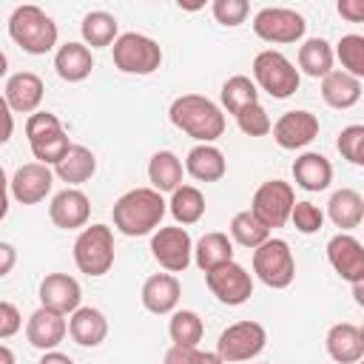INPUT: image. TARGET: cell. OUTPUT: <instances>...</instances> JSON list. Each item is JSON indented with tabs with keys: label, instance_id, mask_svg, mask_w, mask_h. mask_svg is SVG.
Here are the masks:
<instances>
[{
	"label": "cell",
	"instance_id": "obj_12",
	"mask_svg": "<svg viewBox=\"0 0 364 364\" xmlns=\"http://www.w3.org/2000/svg\"><path fill=\"white\" fill-rule=\"evenodd\" d=\"M151 253L168 273H182L193 259V242L185 228H159L151 236Z\"/></svg>",
	"mask_w": 364,
	"mask_h": 364
},
{
	"label": "cell",
	"instance_id": "obj_44",
	"mask_svg": "<svg viewBox=\"0 0 364 364\" xmlns=\"http://www.w3.org/2000/svg\"><path fill=\"white\" fill-rule=\"evenodd\" d=\"M23 327V316L11 301H0V338H11L14 333H20Z\"/></svg>",
	"mask_w": 364,
	"mask_h": 364
},
{
	"label": "cell",
	"instance_id": "obj_21",
	"mask_svg": "<svg viewBox=\"0 0 364 364\" xmlns=\"http://www.w3.org/2000/svg\"><path fill=\"white\" fill-rule=\"evenodd\" d=\"M179 296H182V287L173 273H154L142 284V307L156 316L173 313L179 304Z\"/></svg>",
	"mask_w": 364,
	"mask_h": 364
},
{
	"label": "cell",
	"instance_id": "obj_51",
	"mask_svg": "<svg viewBox=\"0 0 364 364\" xmlns=\"http://www.w3.org/2000/svg\"><path fill=\"white\" fill-rule=\"evenodd\" d=\"M196 364H225V361H222L216 353H202V350H199V355H196Z\"/></svg>",
	"mask_w": 364,
	"mask_h": 364
},
{
	"label": "cell",
	"instance_id": "obj_14",
	"mask_svg": "<svg viewBox=\"0 0 364 364\" xmlns=\"http://www.w3.org/2000/svg\"><path fill=\"white\" fill-rule=\"evenodd\" d=\"M273 139L279 148L284 151H296V148H304L310 145L316 136H318V117L310 114V111H284L273 125Z\"/></svg>",
	"mask_w": 364,
	"mask_h": 364
},
{
	"label": "cell",
	"instance_id": "obj_37",
	"mask_svg": "<svg viewBox=\"0 0 364 364\" xmlns=\"http://www.w3.org/2000/svg\"><path fill=\"white\" fill-rule=\"evenodd\" d=\"M333 57L341 60V71L361 80L364 77V37L361 34H344L333 51Z\"/></svg>",
	"mask_w": 364,
	"mask_h": 364
},
{
	"label": "cell",
	"instance_id": "obj_13",
	"mask_svg": "<svg viewBox=\"0 0 364 364\" xmlns=\"http://www.w3.org/2000/svg\"><path fill=\"white\" fill-rule=\"evenodd\" d=\"M51 185H54V171L48 165L28 162V165H20L9 179V193L20 205H37L51 193Z\"/></svg>",
	"mask_w": 364,
	"mask_h": 364
},
{
	"label": "cell",
	"instance_id": "obj_50",
	"mask_svg": "<svg viewBox=\"0 0 364 364\" xmlns=\"http://www.w3.org/2000/svg\"><path fill=\"white\" fill-rule=\"evenodd\" d=\"M37 364H74V361H71V355H65L60 350H48V353H43V358Z\"/></svg>",
	"mask_w": 364,
	"mask_h": 364
},
{
	"label": "cell",
	"instance_id": "obj_8",
	"mask_svg": "<svg viewBox=\"0 0 364 364\" xmlns=\"http://www.w3.org/2000/svg\"><path fill=\"white\" fill-rule=\"evenodd\" d=\"M267 344V330L259 321H236L228 330H222L219 341H216V355L225 364H239V361H250L256 358Z\"/></svg>",
	"mask_w": 364,
	"mask_h": 364
},
{
	"label": "cell",
	"instance_id": "obj_38",
	"mask_svg": "<svg viewBox=\"0 0 364 364\" xmlns=\"http://www.w3.org/2000/svg\"><path fill=\"white\" fill-rule=\"evenodd\" d=\"M68 148H71V139H68L65 128L57 131V134L43 136V139H37V142H31V154H34V159H37L40 165H48V168L57 165V162L68 154Z\"/></svg>",
	"mask_w": 364,
	"mask_h": 364
},
{
	"label": "cell",
	"instance_id": "obj_20",
	"mask_svg": "<svg viewBox=\"0 0 364 364\" xmlns=\"http://www.w3.org/2000/svg\"><path fill=\"white\" fill-rule=\"evenodd\" d=\"M324 344L336 364H358L364 355V330L353 321H338L327 330Z\"/></svg>",
	"mask_w": 364,
	"mask_h": 364
},
{
	"label": "cell",
	"instance_id": "obj_28",
	"mask_svg": "<svg viewBox=\"0 0 364 364\" xmlns=\"http://www.w3.org/2000/svg\"><path fill=\"white\" fill-rule=\"evenodd\" d=\"M321 100L330 108H338V111L353 108L361 100V80L333 68L327 77H321Z\"/></svg>",
	"mask_w": 364,
	"mask_h": 364
},
{
	"label": "cell",
	"instance_id": "obj_40",
	"mask_svg": "<svg viewBox=\"0 0 364 364\" xmlns=\"http://www.w3.org/2000/svg\"><path fill=\"white\" fill-rule=\"evenodd\" d=\"M290 222L296 225L299 233L310 236V233H318V230H321V225H324V213H321L318 205H313V202L304 199V202H296V205H293V210H290Z\"/></svg>",
	"mask_w": 364,
	"mask_h": 364
},
{
	"label": "cell",
	"instance_id": "obj_30",
	"mask_svg": "<svg viewBox=\"0 0 364 364\" xmlns=\"http://www.w3.org/2000/svg\"><path fill=\"white\" fill-rule=\"evenodd\" d=\"M193 262L202 273H208L213 267H222V264L233 262V242L228 239V233L210 230L193 245Z\"/></svg>",
	"mask_w": 364,
	"mask_h": 364
},
{
	"label": "cell",
	"instance_id": "obj_11",
	"mask_svg": "<svg viewBox=\"0 0 364 364\" xmlns=\"http://www.w3.org/2000/svg\"><path fill=\"white\" fill-rule=\"evenodd\" d=\"M205 282H208V290L228 307H239L253 296V276L236 262L208 270Z\"/></svg>",
	"mask_w": 364,
	"mask_h": 364
},
{
	"label": "cell",
	"instance_id": "obj_43",
	"mask_svg": "<svg viewBox=\"0 0 364 364\" xmlns=\"http://www.w3.org/2000/svg\"><path fill=\"white\" fill-rule=\"evenodd\" d=\"M57 131H63V122H60L54 114H48V111H34V114H28V119H26L28 145L37 142V139H43V136H48V134H57Z\"/></svg>",
	"mask_w": 364,
	"mask_h": 364
},
{
	"label": "cell",
	"instance_id": "obj_49",
	"mask_svg": "<svg viewBox=\"0 0 364 364\" xmlns=\"http://www.w3.org/2000/svg\"><path fill=\"white\" fill-rule=\"evenodd\" d=\"M6 213H9V176L0 165V219H6Z\"/></svg>",
	"mask_w": 364,
	"mask_h": 364
},
{
	"label": "cell",
	"instance_id": "obj_45",
	"mask_svg": "<svg viewBox=\"0 0 364 364\" xmlns=\"http://www.w3.org/2000/svg\"><path fill=\"white\" fill-rule=\"evenodd\" d=\"M196 355H199L196 347H179V344H173L165 353V364H196Z\"/></svg>",
	"mask_w": 364,
	"mask_h": 364
},
{
	"label": "cell",
	"instance_id": "obj_15",
	"mask_svg": "<svg viewBox=\"0 0 364 364\" xmlns=\"http://www.w3.org/2000/svg\"><path fill=\"white\" fill-rule=\"evenodd\" d=\"M327 262L344 282H364V247L353 233H336L327 242Z\"/></svg>",
	"mask_w": 364,
	"mask_h": 364
},
{
	"label": "cell",
	"instance_id": "obj_17",
	"mask_svg": "<svg viewBox=\"0 0 364 364\" xmlns=\"http://www.w3.org/2000/svg\"><path fill=\"white\" fill-rule=\"evenodd\" d=\"M88 216H91V199L80 188H65V191L54 193V199L48 205V219L63 230L85 228Z\"/></svg>",
	"mask_w": 364,
	"mask_h": 364
},
{
	"label": "cell",
	"instance_id": "obj_7",
	"mask_svg": "<svg viewBox=\"0 0 364 364\" xmlns=\"http://www.w3.org/2000/svg\"><path fill=\"white\" fill-rule=\"evenodd\" d=\"M114 65L122 74H154L162 65V48L156 40L136 34V31H125L114 40Z\"/></svg>",
	"mask_w": 364,
	"mask_h": 364
},
{
	"label": "cell",
	"instance_id": "obj_25",
	"mask_svg": "<svg viewBox=\"0 0 364 364\" xmlns=\"http://www.w3.org/2000/svg\"><path fill=\"white\" fill-rule=\"evenodd\" d=\"M185 171L196 182H219L228 171V162L216 145H193L185 156Z\"/></svg>",
	"mask_w": 364,
	"mask_h": 364
},
{
	"label": "cell",
	"instance_id": "obj_2",
	"mask_svg": "<svg viewBox=\"0 0 364 364\" xmlns=\"http://www.w3.org/2000/svg\"><path fill=\"white\" fill-rule=\"evenodd\" d=\"M165 210L168 202L162 199V193H156L154 188H134L114 202L111 216H114V228L122 236H145L159 228Z\"/></svg>",
	"mask_w": 364,
	"mask_h": 364
},
{
	"label": "cell",
	"instance_id": "obj_47",
	"mask_svg": "<svg viewBox=\"0 0 364 364\" xmlns=\"http://www.w3.org/2000/svg\"><path fill=\"white\" fill-rule=\"evenodd\" d=\"M338 14L347 17L350 23H361L364 20V0H341L338 3Z\"/></svg>",
	"mask_w": 364,
	"mask_h": 364
},
{
	"label": "cell",
	"instance_id": "obj_29",
	"mask_svg": "<svg viewBox=\"0 0 364 364\" xmlns=\"http://www.w3.org/2000/svg\"><path fill=\"white\" fill-rule=\"evenodd\" d=\"M182 159L173 151H156L148 162V182L156 193H173L182 185Z\"/></svg>",
	"mask_w": 364,
	"mask_h": 364
},
{
	"label": "cell",
	"instance_id": "obj_4",
	"mask_svg": "<svg viewBox=\"0 0 364 364\" xmlns=\"http://www.w3.org/2000/svg\"><path fill=\"white\" fill-rule=\"evenodd\" d=\"M253 77L262 91H267L273 100H287L299 91V68L276 48H264L253 57Z\"/></svg>",
	"mask_w": 364,
	"mask_h": 364
},
{
	"label": "cell",
	"instance_id": "obj_35",
	"mask_svg": "<svg viewBox=\"0 0 364 364\" xmlns=\"http://www.w3.org/2000/svg\"><path fill=\"white\" fill-rule=\"evenodd\" d=\"M168 333H171L173 344L196 347L202 341V336H205V324H202L199 313H193V310H173L171 321H168Z\"/></svg>",
	"mask_w": 364,
	"mask_h": 364
},
{
	"label": "cell",
	"instance_id": "obj_3",
	"mask_svg": "<svg viewBox=\"0 0 364 364\" xmlns=\"http://www.w3.org/2000/svg\"><path fill=\"white\" fill-rule=\"evenodd\" d=\"M9 37L26 51V54H48L57 46V23L40 9V6H17L9 17Z\"/></svg>",
	"mask_w": 364,
	"mask_h": 364
},
{
	"label": "cell",
	"instance_id": "obj_53",
	"mask_svg": "<svg viewBox=\"0 0 364 364\" xmlns=\"http://www.w3.org/2000/svg\"><path fill=\"white\" fill-rule=\"evenodd\" d=\"M6 71H9V60H6V54L0 51V77H3Z\"/></svg>",
	"mask_w": 364,
	"mask_h": 364
},
{
	"label": "cell",
	"instance_id": "obj_24",
	"mask_svg": "<svg viewBox=\"0 0 364 364\" xmlns=\"http://www.w3.org/2000/svg\"><path fill=\"white\" fill-rule=\"evenodd\" d=\"M54 68L60 74V80L65 82H82L91 68H94V57L91 48L85 43H63L54 54Z\"/></svg>",
	"mask_w": 364,
	"mask_h": 364
},
{
	"label": "cell",
	"instance_id": "obj_31",
	"mask_svg": "<svg viewBox=\"0 0 364 364\" xmlns=\"http://www.w3.org/2000/svg\"><path fill=\"white\" fill-rule=\"evenodd\" d=\"M80 34H82V43L91 46V48H105L111 46L117 37H119V23L114 14L97 9V11H88L80 23Z\"/></svg>",
	"mask_w": 364,
	"mask_h": 364
},
{
	"label": "cell",
	"instance_id": "obj_34",
	"mask_svg": "<svg viewBox=\"0 0 364 364\" xmlns=\"http://www.w3.org/2000/svg\"><path fill=\"white\" fill-rule=\"evenodd\" d=\"M253 102H259V88H256V82L250 77L233 74V77L225 80V85H222V105H225L228 114L236 117L242 108H247Z\"/></svg>",
	"mask_w": 364,
	"mask_h": 364
},
{
	"label": "cell",
	"instance_id": "obj_33",
	"mask_svg": "<svg viewBox=\"0 0 364 364\" xmlns=\"http://www.w3.org/2000/svg\"><path fill=\"white\" fill-rule=\"evenodd\" d=\"M168 210H171V216H173L179 225H196V222L205 216V196H202V191L193 188V185H179V188L171 193Z\"/></svg>",
	"mask_w": 364,
	"mask_h": 364
},
{
	"label": "cell",
	"instance_id": "obj_19",
	"mask_svg": "<svg viewBox=\"0 0 364 364\" xmlns=\"http://www.w3.org/2000/svg\"><path fill=\"white\" fill-rule=\"evenodd\" d=\"M43 91L46 85L34 71H17L6 80L3 100L9 102L11 114H34L43 102Z\"/></svg>",
	"mask_w": 364,
	"mask_h": 364
},
{
	"label": "cell",
	"instance_id": "obj_46",
	"mask_svg": "<svg viewBox=\"0 0 364 364\" xmlns=\"http://www.w3.org/2000/svg\"><path fill=\"white\" fill-rule=\"evenodd\" d=\"M14 134V114L9 108V102L0 97V145H6Z\"/></svg>",
	"mask_w": 364,
	"mask_h": 364
},
{
	"label": "cell",
	"instance_id": "obj_42",
	"mask_svg": "<svg viewBox=\"0 0 364 364\" xmlns=\"http://www.w3.org/2000/svg\"><path fill=\"white\" fill-rule=\"evenodd\" d=\"M213 17H216V23H222V26H228V28H236V26H242L245 23V17L250 14V6H247V0H213Z\"/></svg>",
	"mask_w": 364,
	"mask_h": 364
},
{
	"label": "cell",
	"instance_id": "obj_10",
	"mask_svg": "<svg viewBox=\"0 0 364 364\" xmlns=\"http://www.w3.org/2000/svg\"><path fill=\"white\" fill-rule=\"evenodd\" d=\"M253 31L259 40L264 43H299L307 31V23L299 11L293 9H282V6H267L262 11H256L253 17Z\"/></svg>",
	"mask_w": 364,
	"mask_h": 364
},
{
	"label": "cell",
	"instance_id": "obj_41",
	"mask_svg": "<svg viewBox=\"0 0 364 364\" xmlns=\"http://www.w3.org/2000/svg\"><path fill=\"white\" fill-rule=\"evenodd\" d=\"M338 151L347 162L353 165H364V125H347L338 134Z\"/></svg>",
	"mask_w": 364,
	"mask_h": 364
},
{
	"label": "cell",
	"instance_id": "obj_32",
	"mask_svg": "<svg viewBox=\"0 0 364 364\" xmlns=\"http://www.w3.org/2000/svg\"><path fill=\"white\" fill-rule=\"evenodd\" d=\"M333 48L324 37H310L299 46V68L307 77H327L333 71Z\"/></svg>",
	"mask_w": 364,
	"mask_h": 364
},
{
	"label": "cell",
	"instance_id": "obj_27",
	"mask_svg": "<svg viewBox=\"0 0 364 364\" xmlns=\"http://www.w3.org/2000/svg\"><path fill=\"white\" fill-rule=\"evenodd\" d=\"M94 171H97V156L85 145H71L68 154L54 165V176L68 182V188H77V185L88 182L94 176Z\"/></svg>",
	"mask_w": 364,
	"mask_h": 364
},
{
	"label": "cell",
	"instance_id": "obj_48",
	"mask_svg": "<svg viewBox=\"0 0 364 364\" xmlns=\"http://www.w3.org/2000/svg\"><path fill=\"white\" fill-rule=\"evenodd\" d=\"M14 264H17V250H14V245L0 242V279L9 276Z\"/></svg>",
	"mask_w": 364,
	"mask_h": 364
},
{
	"label": "cell",
	"instance_id": "obj_5",
	"mask_svg": "<svg viewBox=\"0 0 364 364\" xmlns=\"http://www.w3.org/2000/svg\"><path fill=\"white\" fill-rule=\"evenodd\" d=\"M74 264L85 276H105L114 267V230L108 225H88L74 242Z\"/></svg>",
	"mask_w": 364,
	"mask_h": 364
},
{
	"label": "cell",
	"instance_id": "obj_22",
	"mask_svg": "<svg viewBox=\"0 0 364 364\" xmlns=\"http://www.w3.org/2000/svg\"><path fill=\"white\" fill-rule=\"evenodd\" d=\"M293 179H296V185L301 191H310V193L327 191L330 182H333V165H330V159L324 154L304 151L293 162Z\"/></svg>",
	"mask_w": 364,
	"mask_h": 364
},
{
	"label": "cell",
	"instance_id": "obj_1",
	"mask_svg": "<svg viewBox=\"0 0 364 364\" xmlns=\"http://www.w3.org/2000/svg\"><path fill=\"white\" fill-rule=\"evenodd\" d=\"M171 122L185 131L188 136H193L199 145H213L222 134H225V114L222 108L202 97V94H182L171 102L168 108Z\"/></svg>",
	"mask_w": 364,
	"mask_h": 364
},
{
	"label": "cell",
	"instance_id": "obj_23",
	"mask_svg": "<svg viewBox=\"0 0 364 364\" xmlns=\"http://www.w3.org/2000/svg\"><path fill=\"white\" fill-rule=\"evenodd\" d=\"M68 333L80 347H100L108 336V318L97 307H77L68 318Z\"/></svg>",
	"mask_w": 364,
	"mask_h": 364
},
{
	"label": "cell",
	"instance_id": "obj_52",
	"mask_svg": "<svg viewBox=\"0 0 364 364\" xmlns=\"http://www.w3.org/2000/svg\"><path fill=\"white\" fill-rule=\"evenodd\" d=\"M0 364H17L11 347H6V344H0Z\"/></svg>",
	"mask_w": 364,
	"mask_h": 364
},
{
	"label": "cell",
	"instance_id": "obj_16",
	"mask_svg": "<svg viewBox=\"0 0 364 364\" xmlns=\"http://www.w3.org/2000/svg\"><path fill=\"white\" fill-rule=\"evenodd\" d=\"M80 299H82L80 282L68 273H48L40 282V307H46V310L68 316L80 307Z\"/></svg>",
	"mask_w": 364,
	"mask_h": 364
},
{
	"label": "cell",
	"instance_id": "obj_26",
	"mask_svg": "<svg viewBox=\"0 0 364 364\" xmlns=\"http://www.w3.org/2000/svg\"><path fill=\"white\" fill-rule=\"evenodd\" d=\"M327 216H330V222L336 228H341V233H350L364 219V199H361V193L353 191V188L336 191L330 196V202H327Z\"/></svg>",
	"mask_w": 364,
	"mask_h": 364
},
{
	"label": "cell",
	"instance_id": "obj_6",
	"mask_svg": "<svg viewBox=\"0 0 364 364\" xmlns=\"http://www.w3.org/2000/svg\"><path fill=\"white\" fill-rule=\"evenodd\" d=\"M253 273L262 284L273 290H284L296 279V259L284 239H267L253 250Z\"/></svg>",
	"mask_w": 364,
	"mask_h": 364
},
{
	"label": "cell",
	"instance_id": "obj_39",
	"mask_svg": "<svg viewBox=\"0 0 364 364\" xmlns=\"http://www.w3.org/2000/svg\"><path fill=\"white\" fill-rule=\"evenodd\" d=\"M236 125H239L242 134H247V136H267L273 122H270L267 111H264L259 102H253V105H247V108H242V111L236 114Z\"/></svg>",
	"mask_w": 364,
	"mask_h": 364
},
{
	"label": "cell",
	"instance_id": "obj_36",
	"mask_svg": "<svg viewBox=\"0 0 364 364\" xmlns=\"http://www.w3.org/2000/svg\"><path fill=\"white\" fill-rule=\"evenodd\" d=\"M230 236H233V242H239L242 247L256 250L262 242L270 239V230H267L250 210H239V213L230 219Z\"/></svg>",
	"mask_w": 364,
	"mask_h": 364
},
{
	"label": "cell",
	"instance_id": "obj_18",
	"mask_svg": "<svg viewBox=\"0 0 364 364\" xmlns=\"http://www.w3.org/2000/svg\"><path fill=\"white\" fill-rule=\"evenodd\" d=\"M65 333H68L65 316H60L54 310H46V307H37L28 316V321H26V338H28V344L37 347V350H43V353L57 350L60 341L65 338Z\"/></svg>",
	"mask_w": 364,
	"mask_h": 364
},
{
	"label": "cell",
	"instance_id": "obj_9",
	"mask_svg": "<svg viewBox=\"0 0 364 364\" xmlns=\"http://www.w3.org/2000/svg\"><path fill=\"white\" fill-rule=\"evenodd\" d=\"M296 205V193H293V185L290 182H282V179H267L256 188L253 193V202H250V213L267 228H282L287 219H290V210Z\"/></svg>",
	"mask_w": 364,
	"mask_h": 364
}]
</instances>
